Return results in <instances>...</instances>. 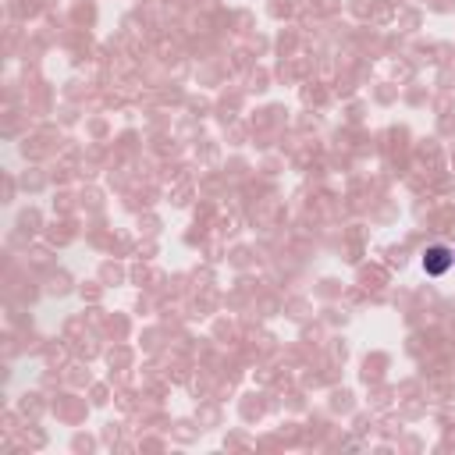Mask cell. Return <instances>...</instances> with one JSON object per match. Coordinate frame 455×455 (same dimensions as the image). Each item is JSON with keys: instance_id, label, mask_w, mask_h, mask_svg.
<instances>
[{"instance_id": "obj_1", "label": "cell", "mask_w": 455, "mask_h": 455, "mask_svg": "<svg viewBox=\"0 0 455 455\" xmlns=\"http://www.w3.org/2000/svg\"><path fill=\"white\" fill-rule=\"evenodd\" d=\"M455 267V249H448V246H427V253H423V270L430 274V277H441V274H448Z\"/></svg>"}]
</instances>
